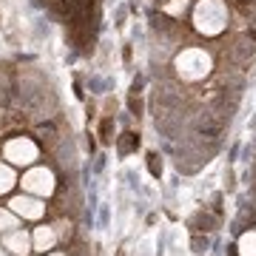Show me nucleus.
<instances>
[{
    "label": "nucleus",
    "mask_w": 256,
    "mask_h": 256,
    "mask_svg": "<svg viewBox=\"0 0 256 256\" xmlns=\"http://www.w3.org/2000/svg\"><path fill=\"white\" fill-rule=\"evenodd\" d=\"M18 185L26 194H32V196L48 200V196L57 191V176H54V171H52V168H46V165H32L26 174L20 176Z\"/></svg>",
    "instance_id": "nucleus-4"
},
{
    "label": "nucleus",
    "mask_w": 256,
    "mask_h": 256,
    "mask_svg": "<svg viewBox=\"0 0 256 256\" xmlns=\"http://www.w3.org/2000/svg\"><path fill=\"white\" fill-rule=\"evenodd\" d=\"M0 256H12V254H9V250H6L3 245H0Z\"/></svg>",
    "instance_id": "nucleus-12"
},
{
    "label": "nucleus",
    "mask_w": 256,
    "mask_h": 256,
    "mask_svg": "<svg viewBox=\"0 0 256 256\" xmlns=\"http://www.w3.org/2000/svg\"><path fill=\"white\" fill-rule=\"evenodd\" d=\"M194 26L205 37H220L228 28V6L225 0H200L194 9Z\"/></svg>",
    "instance_id": "nucleus-1"
},
{
    "label": "nucleus",
    "mask_w": 256,
    "mask_h": 256,
    "mask_svg": "<svg viewBox=\"0 0 256 256\" xmlns=\"http://www.w3.org/2000/svg\"><path fill=\"white\" fill-rule=\"evenodd\" d=\"M6 208L23 222H40L46 216V200H40V196H32V194H18V196H12L9 205Z\"/></svg>",
    "instance_id": "nucleus-5"
},
{
    "label": "nucleus",
    "mask_w": 256,
    "mask_h": 256,
    "mask_svg": "<svg viewBox=\"0 0 256 256\" xmlns=\"http://www.w3.org/2000/svg\"><path fill=\"white\" fill-rule=\"evenodd\" d=\"M57 245V230L52 228V225H40V228H34V234H32V250H37V254H48V250H54Z\"/></svg>",
    "instance_id": "nucleus-7"
},
{
    "label": "nucleus",
    "mask_w": 256,
    "mask_h": 256,
    "mask_svg": "<svg viewBox=\"0 0 256 256\" xmlns=\"http://www.w3.org/2000/svg\"><path fill=\"white\" fill-rule=\"evenodd\" d=\"M40 256H66V254H60V250H48V254H40Z\"/></svg>",
    "instance_id": "nucleus-11"
},
{
    "label": "nucleus",
    "mask_w": 256,
    "mask_h": 256,
    "mask_svg": "<svg viewBox=\"0 0 256 256\" xmlns=\"http://www.w3.org/2000/svg\"><path fill=\"white\" fill-rule=\"evenodd\" d=\"M14 228H20V220L12 214L9 208H0V236L9 234V230H14Z\"/></svg>",
    "instance_id": "nucleus-10"
},
{
    "label": "nucleus",
    "mask_w": 256,
    "mask_h": 256,
    "mask_svg": "<svg viewBox=\"0 0 256 256\" xmlns=\"http://www.w3.org/2000/svg\"><path fill=\"white\" fill-rule=\"evenodd\" d=\"M239 256H256V230H248L239 236V245H236Z\"/></svg>",
    "instance_id": "nucleus-9"
},
{
    "label": "nucleus",
    "mask_w": 256,
    "mask_h": 256,
    "mask_svg": "<svg viewBox=\"0 0 256 256\" xmlns=\"http://www.w3.org/2000/svg\"><path fill=\"white\" fill-rule=\"evenodd\" d=\"M3 160L14 168H32L40 160V146L26 134H18V137L3 142Z\"/></svg>",
    "instance_id": "nucleus-3"
},
{
    "label": "nucleus",
    "mask_w": 256,
    "mask_h": 256,
    "mask_svg": "<svg viewBox=\"0 0 256 256\" xmlns=\"http://www.w3.org/2000/svg\"><path fill=\"white\" fill-rule=\"evenodd\" d=\"M18 182L20 180H18V174H14V165L0 162V196H9Z\"/></svg>",
    "instance_id": "nucleus-8"
},
{
    "label": "nucleus",
    "mask_w": 256,
    "mask_h": 256,
    "mask_svg": "<svg viewBox=\"0 0 256 256\" xmlns=\"http://www.w3.org/2000/svg\"><path fill=\"white\" fill-rule=\"evenodd\" d=\"M176 66V74L182 77V80L188 82H196V80H205L210 74V54L205 52V48L200 46H191V48H185V52H180L174 60Z\"/></svg>",
    "instance_id": "nucleus-2"
},
{
    "label": "nucleus",
    "mask_w": 256,
    "mask_h": 256,
    "mask_svg": "<svg viewBox=\"0 0 256 256\" xmlns=\"http://www.w3.org/2000/svg\"><path fill=\"white\" fill-rule=\"evenodd\" d=\"M0 245L6 248L12 256H28L32 254V234L23 228H14V230L0 236Z\"/></svg>",
    "instance_id": "nucleus-6"
}]
</instances>
